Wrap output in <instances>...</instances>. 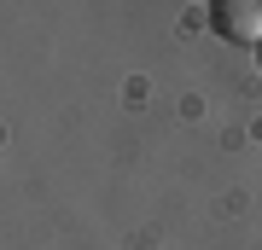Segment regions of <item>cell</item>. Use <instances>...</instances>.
I'll return each mask as SVG.
<instances>
[{"label": "cell", "mask_w": 262, "mask_h": 250, "mask_svg": "<svg viewBox=\"0 0 262 250\" xmlns=\"http://www.w3.org/2000/svg\"><path fill=\"white\" fill-rule=\"evenodd\" d=\"M210 29L233 47H262V0H210Z\"/></svg>", "instance_id": "6da1fadb"}, {"label": "cell", "mask_w": 262, "mask_h": 250, "mask_svg": "<svg viewBox=\"0 0 262 250\" xmlns=\"http://www.w3.org/2000/svg\"><path fill=\"white\" fill-rule=\"evenodd\" d=\"M256 64H262V47H256Z\"/></svg>", "instance_id": "7a4b0ae2"}]
</instances>
